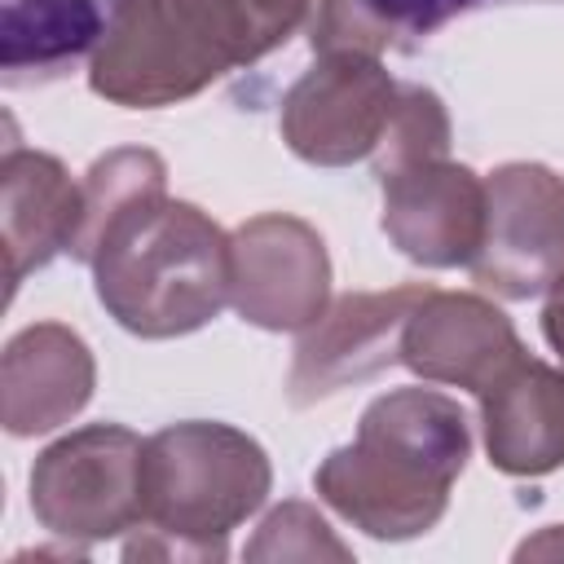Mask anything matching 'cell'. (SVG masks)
Listing matches in <instances>:
<instances>
[{"mask_svg":"<svg viewBox=\"0 0 564 564\" xmlns=\"http://www.w3.org/2000/svg\"><path fill=\"white\" fill-rule=\"evenodd\" d=\"M471 432L454 397L436 388H397L366 405L357 436L313 471L317 494L370 538L427 533L463 476Z\"/></svg>","mask_w":564,"mask_h":564,"instance_id":"6da1fadb","label":"cell"},{"mask_svg":"<svg viewBox=\"0 0 564 564\" xmlns=\"http://www.w3.org/2000/svg\"><path fill=\"white\" fill-rule=\"evenodd\" d=\"M93 278L106 313L141 335L172 339L207 326L234 295V238L163 185L128 198L93 242Z\"/></svg>","mask_w":564,"mask_h":564,"instance_id":"7a4b0ae2","label":"cell"},{"mask_svg":"<svg viewBox=\"0 0 564 564\" xmlns=\"http://www.w3.org/2000/svg\"><path fill=\"white\" fill-rule=\"evenodd\" d=\"M273 471L264 449L229 423H172L145 441L141 529L128 560H225V538L260 511Z\"/></svg>","mask_w":564,"mask_h":564,"instance_id":"3957f363","label":"cell"},{"mask_svg":"<svg viewBox=\"0 0 564 564\" xmlns=\"http://www.w3.org/2000/svg\"><path fill=\"white\" fill-rule=\"evenodd\" d=\"M264 57L242 0H128L88 62L97 97L154 110Z\"/></svg>","mask_w":564,"mask_h":564,"instance_id":"277c9868","label":"cell"},{"mask_svg":"<svg viewBox=\"0 0 564 564\" xmlns=\"http://www.w3.org/2000/svg\"><path fill=\"white\" fill-rule=\"evenodd\" d=\"M145 441L119 423H93L48 445L31 467V511L57 538L101 542L141 529Z\"/></svg>","mask_w":564,"mask_h":564,"instance_id":"5b68a950","label":"cell"},{"mask_svg":"<svg viewBox=\"0 0 564 564\" xmlns=\"http://www.w3.org/2000/svg\"><path fill=\"white\" fill-rule=\"evenodd\" d=\"M471 278L502 295L529 300L564 273V176L542 163H507L485 181V238Z\"/></svg>","mask_w":564,"mask_h":564,"instance_id":"8992f818","label":"cell"},{"mask_svg":"<svg viewBox=\"0 0 564 564\" xmlns=\"http://www.w3.org/2000/svg\"><path fill=\"white\" fill-rule=\"evenodd\" d=\"M397 106V84L366 53H322L282 97V141L322 167L375 154Z\"/></svg>","mask_w":564,"mask_h":564,"instance_id":"52a82bcc","label":"cell"},{"mask_svg":"<svg viewBox=\"0 0 564 564\" xmlns=\"http://www.w3.org/2000/svg\"><path fill=\"white\" fill-rule=\"evenodd\" d=\"M432 286H397V291H361L339 295L313 326H304L295 344V366L286 379L291 405H317L348 383H366L401 361V339L414 308Z\"/></svg>","mask_w":564,"mask_h":564,"instance_id":"ba28073f","label":"cell"},{"mask_svg":"<svg viewBox=\"0 0 564 564\" xmlns=\"http://www.w3.org/2000/svg\"><path fill=\"white\" fill-rule=\"evenodd\" d=\"M330 260L317 238L295 216L269 212L234 234V295L229 304L242 322L264 330H304L326 313Z\"/></svg>","mask_w":564,"mask_h":564,"instance_id":"9c48e42d","label":"cell"},{"mask_svg":"<svg viewBox=\"0 0 564 564\" xmlns=\"http://www.w3.org/2000/svg\"><path fill=\"white\" fill-rule=\"evenodd\" d=\"M383 234L427 269L471 264L485 238V181L449 159H427L379 181Z\"/></svg>","mask_w":564,"mask_h":564,"instance_id":"30bf717a","label":"cell"},{"mask_svg":"<svg viewBox=\"0 0 564 564\" xmlns=\"http://www.w3.org/2000/svg\"><path fill=\"white\" fill-rule=\"evenodd\" d=\"M516 357H524V344L502 308L480 295L436 286L414 308L401 339V366H410L427 383H454L467 392H480Z\"/></svg>","mask_w":564,"mask_h":564,"instance_id":"8fae6325","label":"cell"},{"mask_svg":"<svg viewBox=\"0 0 564 564\" xmlns=\"http://www.w3.org/2000/svg\"><path fill=\"white\" fill-rule=\"evenodd\" d=\"M84 216V185L66 176L53 154L22 150L9 141L0 163V225H4V282L9 295L22 278L70 251Z\"/></svg>","mask_w":564,"mask_h":564,"instance_id":"7c38bea8","label":"cell"},{"mask_svg":"<svg viewBox=\"0 0 564 564\" xmlns=\"http://www.w3.org/2000/svg\"><path fill=\"white\" fill-rule=\"evenodd\" d=\"M485 449L507 476H542L564 463V375L516 357L480 392Z\"/></svg>","mask_w":564,"mask_h":564,"instance_id":"4fadbf2b","label":"cell"},{"mask_svg":"<svg viewBox=\"0 0 564 564\" xmlns=\"http://www.w3.org/2000/svg\"><path fill=\"white\" fill-rule=\"evenodd\" d=\"M0 388H4V427L13 436H35L70 414L84 410L93 397V357L88 344L57 322L26 326L22 335L9 339L4 366H0Z\"/></svg>","mask_w":564,"mask_h":564,"instance_id":"5bb4252c","label":"cell"},{"mask_svg":"<svg viewBox=\"0 0 564 564\" xmlns=\"http://www.w3.org/2000/svg\"><path fill=\"white\" fill-rule=\"evenodd\" d=\"M128 0H0V70L9 88L66 75L93 57Z\"/></svg>","mask_w":564,"mask_h":564,"instance_id":"9a60e30c","label":"cell"},{"mask_svg":"<svg viewBox=\"0 0 564 564\" xmlns=\"http://www.w3.org/2000/svg\"><path fill=\"white\" fill-rule=\"evenodd\" d=\"M167 185V167L154 150H110L106 159H97L84 176V216H79V234L70 242V256L88 264L93 242L101 234V225L137 194Z\"/></svg>","mask_w":564,"mask_h":564,"instance_id":"2e32d148","label":"cell"},{"mask_svg":"<svg viewBox=\"0 0 564 564\" xmlns=\"http://www.w3.org/2000/svg\"><path fill=\"white\" fill-rule=\"evenodd\" d=\"M445 150H449V115H445L441 97L419 88V84L397 88L392 119H388V128L375 145V176L383 181L401 167L445 159Z\"/></svg>","mask_w":564,"mask_h":564,"instance_id":"e0dca14e","label":"cell"},{"mask_svg":"<svg viewBox=\"0 0 564 564\" xmlns=\"http://www.w3.org/2000/svg\"><path fill=\"white\" fill-rule=\"evenodd\" d=\"M247 560H348V546L308 502H282L247 542Z\"/></svg>","mask_w":564,"mask_h":564,"instance_id":"ac0fdd59","label":"cell"},{"mask_svg":"<svg viewBox=\"0 0 564 564\" xmlns=\"http://www.w3.org/2000/svg\"><path fill=\"white\" fill-rule=\"evenodd\" d=\"M308 44L313 53H366L379 57L392 48L388 26L379 22L370 0H313V22H308Z\"/></svg>","mask_w":564,"mask_h":564,"instance_id":"d6986e66","label":"cell"},{"mask_svg":"<svg viewBox=\"0 0 564 564\" xmlns=\"http://www.w3.org/2000/svg\"><path fill=\"white\" fill-rule=\"evenodd\" d=\"M379 22L392 31L397 48H414L419 40H427L432 31H441L449 18L485 4V0H370Z\"/></svg>","mask_w":564,"mask_h":564,"instance_id":"ffe728a7","label":"cell"},{"mask_svg":"<svg viewBox=\"0 0 564 564\" xmlns=\"http://www.w3.org/2000/svg\"><path fill=\"white\" fill-rule=\"evenodd\" d=\"M242 4H247L251 22H256L260 53H269V48L286 44V35L304 22V13H308L313 0H242Z\"/></svg>","mask_w":564,"mask_h":564,"instance_id":"44dd1931","label":"cell"},{"mask_svg":"<svg viewBox=\"0 0 564 564\" xmlns=\"http://www.w3.org/2000/svg\"><path fill=\"white\" fill-rule=\"evenodd\" d=\"M542 335H546V344L560 352V361H564V273L555 278V286H551V300H546V308H542Z\"/></svg>","mask_w":564,"mask_h":564,"instance_id":"7402d4cb","label":"cell"},{"mask_svg":"<svg viewBox=\"0 0 564 564\" xmlns=\"http://www.w3.org/2000/svg\"><path fill=\"white\" fill-rule=\"evenodd\" d=\"M538 555H564V529H546L542 538H533V542H520L516 546V560H538Z\"/></svg>","mask_w":564,"mask_h":564,"instance_id":"603a6c76","label":"cell"}]
</instances>
